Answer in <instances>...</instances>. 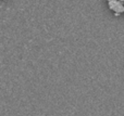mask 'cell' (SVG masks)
<instances>
[{
  "label": "cell",
  "mask_w": 124,
  "mask_h": 116,
  "mask_svg": "<svg viewBox=\"0 0 124 116\" xmlns=\"http://www.w3.org/2000/svg\"><path fill=\"white\" fill-rule=\"evenodd\" d=\"M108 4L111 11L114 12L116 16L124 13V2L123 0H108Z\"/></svg>",
  "instance_id": "1"
}]
</instances>
